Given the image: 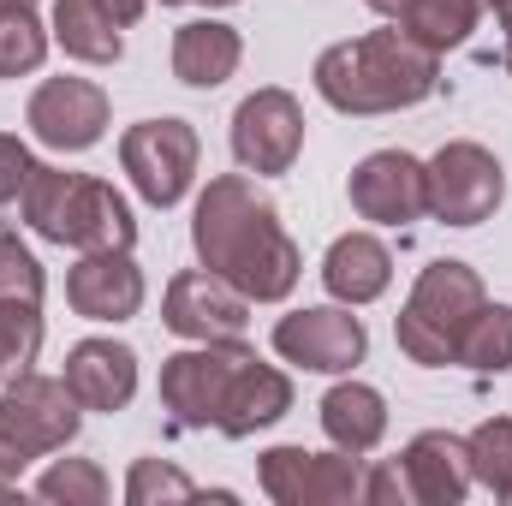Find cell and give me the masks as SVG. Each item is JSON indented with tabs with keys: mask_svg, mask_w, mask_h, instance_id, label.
<instances>
[{
	"mask_svg": "<svg viewBox=\"0 0 512 506\" xmlns=\"http://www.w3.org/2000/svg\"><path fill=\"white\" fill-rule=\"evenodd\" d=\"M191 245L203 256V268L233 280L251 304L292 298V286L304 274V256L292 245V233L280 227L274 197L251 173H221L203 185L197 215H191Z\"/></svg>",
	"mask_w": 512,
	"mask_h": 506,
	"instance_id": "obj_1",
	"label": "cell"
},
{
	"mask_svg": "<svg viewBox=\"0 0 512 506\" xmlns=\"http://www.w3.org/2000/svg\"><path fill=\"white\" fill-rule=\"evenodd\" d=\"M441 84V54L417 48L399 24L393 30H370L352 42L322 48L316 60V96L340 114H399L429 102Z\"/></svg>",
	"mask_w": 512,
	"mask_h": 506,
	"instance_id": "obj_2",
	"label": "cell"
},
{
	"mask_svg": "<svg viewBox=\"0 0 512 506\" xmlns=\"http://www.w3.org/2000/svg\"><path fill=\"white\" fill-rule=\"evenodd\" d=\"M483 304H489L483 274H477L471 262L441 256V262H429V268L417 274V286H411V298H405V310H399V322H393V340H399V352H405L411 364L447 370V364H459V334H465V322H471Z\"/></svg>",
	"mask_w": 512,
	"mask_h": 506,
	"instance_id": "obj_3",
	"label": "cell"
},
{
	"mask_svg": "<svg viewBox=\"0 0 512 506\" xmlns=\"http://www.w3.org/2000/svg\"><path fill=\"white\" fill-rule=\"evenodd\" d=\"M423 197H429V215L447 221V227H483L501 197H507V173L495 161V149L483 143H441L429 161H423Z\"/></svg>",
	"mask_w": 512,
	"mask_h": 506,
	"instance_id": "obj_4",
	"label": "cell"
},
{
	"mask_svg": "<svg viewBox=\"0 0 512 506\" xmlns=\"http://www.w3.org/2000/svg\"><path fill=\"white\" fill-rule=\"evenodd\" d=\"M364 453H310V447H268L256 459V483L274 506H346L364 501Z\"/></svg>",
	"mask_w": 512,
	"mask_h": 506,
	"instance_id": "obj_5",
	"label": "cell"
},
{
	"mask_svg": "<svg viewBox=\"0 0 512 506\" xmlns=\"http://www.w3.org/2000/svg\"><path fill=\"white\" fill-rule=\"evenodd\" d=\"M197 155H203L197 126H191V120H173V114H167V120H137V126H126V137H120V167L131 173L137 197L155 203V209H173V203L191 191Z\"/></svg>",
	"mask_w": 512,
	"mask_h": 506,
	"instance_id": "obj_6",
	"label": "cell"
},
{
	"mask_svg": "<svg viewBox=\"0 0 512 506\" xmlns=\"http://www.w3.org/2000/svg\"><path fill=\"white\" fill-rule=\"evenodd\" d=\"M251 358L245 334L239 340H197L191 352L161 358V405L173 411L179 429H215L227 381L239 376V364Z\"/></svg>",
	"mask_w": 512,
	"mask_h": 506,
	"instance_id": "obj_7",
	"label": "cell"
},
{
	"mask_svg": "<svg viewBox=\"0 0 512 506\" xmlns=\"http://www.w3.org/2000/svg\"><path fill=\"white\" fill-rule=\"evenodd\" d=\"M274 352L286 364H298V370L346 376L352 364H364L370 334L352 316V304H310V310H292V316L274 322Z\"/></svg>",
	"mask_w": 512,
	"mask_h": 506,
	"instance_id": "obj_8",
	"label": "cell"
},
{
	"mask_svg": "<svg viewBox=\"0 0 512 506\" xmlns=\"http://www.w3.org/2000/svg\"><path fill=\"white\" fill-rule=\"evenodd\" d=\"M161 322L179 340H239L245 322H251V298L233 280H221L215 268H185V274L167 280Z\"/></svg>",
	"mask_w": 512,
	"mask_h": 506,
	"instance_id": "obj_9",
	"label": "cell"
},
{
	"mask_svg": "<svg viewBox=\"0 0 512 506\" xmlns=\"http://www.w3.org/2000/svg\"><path fill=\"white\" fill-rule=\"evenodd\" d=\"M304 149V108L292 90H251L233 114V155L245 173H286Z\"/></svg>",
	"mask_w": 512,
	"mask_h": 506,
	"instance_id": "obj_10",
	"label": "cell"
},
{
	"mask_svg": "<svg viewBox=\"0 0 512 506\" xmlns=\"http://www.w3.org/2000/svg\"><path fill=\"white\" fill-rule=\"evenodd\" d=\"M24 126L36 131V143H48L60 155L96 149L102 131H108V90L90 84V78H48V84H36V96L24 108Z\"/></svg>",
	"mask_w": 512,
	"mask_h": 506,
	"instance_id": "obj_11",
	"label": "cell"
},
{
	"mask_svg": "<svg viewBox=\"0 0 512 506\" xmlns=\"http://www.w3.org/2000/svg\"><path fill=\"white\" fill-rule=\"evenodd\" d=\"M0 417L30 441V453H60L78 441V423H84V405L72 399L66 376H36V370H18L0 393Z\"/></svg>",
	"mask_w": 512,
	"mask_h": 506,
	"instance_id": "obj_12",
	"label": "cell"
},
{
	"mask_svg": "<svg viewBox=\"0 0 512 506\" xmlns=\"http://www.w3.org/2000/svg\"><path fill=\"white\" fill-rule=\"evenodd\" d=\"M48 245H72L78 256L84 251H131V245H137L131 203L108 185V179L72 173V191H66V209H60Z\"/></svg>",
	"mask_w": 512,
	"mask_h": 506,
	"instance_id": "obj_13",
	"label": "cell"
},
{
	"mask_svg": "<svg viewBox=\"0 0 512 506\" xmlns=\"http://www.w3.org/2000/svg\"><path fill=\"white\" fill-rule=\"evenodd\" d=\"M352 209L376 227H405L417 215H429V197H423V161L405 155V149H376L352 167Z\"/></svg>",
	"mask_w": 512,
	"mask_h": 506,
	"instance_id": "obj_14",
	"label": "cell"
},
{
	"mask_svg": "<svg viewBox=\"0 0 512 506\" xmlns=\"http://www.w3.org/2000/svg\"><path fill=\"white\" fill-rule=\"evenodd\" d=\"M66 304L90 322H126L143 310V268L131 251H84L66 274Z\"/></svg>",
	"mask_w": 512,
	"mask_h": 506,
	"instance_id": "obj_15",
	"label": "cell"
},
{
	"mask_svg": "<svg viewBox=\"0 0 512 506\" xmlns=\"http://www.w3.org/2000/svg\"><path fill=\"white\" fill-rule=\"evenodd\" d=\"M399 471H405V489L417 506H459L471 495V447L465 435L453 429H423L411 435V447L399 453Z\"/></svg>",
	"mask_w": 512,
	"mask_h": 506,
	"instance_id": "obj_16",
	"label": "cell"
},
{
	"mask_svg": "<svg viewBox=\"0 0 512 506\" xmlns=\"http://www.w3.org/2000/svg\"><path fill=\"white\" fill-rule=\"evenodd\" d=\"M66 387L84 411H126L137 393V352L120 340H78L66 352Z\"/></svg>",
	"mask_w": 512,
	"mask_h": 506,
	"instance_id": "obj_17",
	"label": "cell"
},
{
	"mask_svg": "<svg viewBox=\"0 0 512 506\" xmlns=\"http://www.w3.org/2000/svg\"><path fill=\"white\" fill-rule=\"evenodd\" d=\"M286 411H292V381L251 352V358L239 364V376L227 381V399H221L215 429H221V435H233V441H251L256 429L280 423Z\"/></svg>",
	"mask_w": 512,
	"mask_h": 506,
	"instance_id": "obj_18",
	"label": "cell"
},
{
	"mask_svg": "<svg viewBox=\"0 0 512 506\" xmlns=\"http://www.w3.org/2000/svg\"><path fill=\"white\" fill-rule=\"evenodd\" d=\"M245 60V42L221 18H191L173 30V78L191 90H221Z\"/></svg>",
	"mask_w": 512,
	"mask_h": 506,
	"instance_id": "obj_19",
	"label": "cell"
},
{
	"mask_svg": "<svg viewBox=\"0 0 512 506\" xmlns=\"http://www.w3.org/2000/svg\"><path fill=\"white\" fill-rule=\"evenodd\" d=\"M393 280V251H387L376 233H340L328 256H322V286L340 298V304H376Z\"/></svg>",
	"mask_w": 512,
	"mask_h": 506,
	"instance_id": "obj_20",
	"label": "cell"
},
{
	"mask_svg": "<svg viewBox=\"0 0 512 506\" xmlns=\"http://www.w3.org/2000/svg\"><path fill=\"white\" fill-rule=\"evenodd\" d=\"M322 429L346 453H376L387 435V399L370 381H340L322 393Z\"/></svg>",
	"mask_w": 512,
	"mask_h": 506,
	"instance_id": "obj_21",
	"label": "cell"
},
{
	"mask_svg": "<svg viewBox=\"0 0 512 506\" xmlns=\"http://www.w3.org/2000/svg\"><path fill=\"white\" fill-rule=\"evenodd\" d=\"M48 36L84 60V66H114L126 54V36L114 24V12L102 0H54V18H48Z\"/></svg>",
	"mask_w": 512,
	"mask_h": 506,
	"instance_id": "obj_22",
	"label": "cell"
},
{
	"mask_svg": "<svg viewBox=\"0 0 512 506\" xmlns=\"http://www.w3.org/2000/svg\"><path fill=\"white\" fill-rule=\"evenodd\" d=\"M477 18H483V0H411L393 24H399L417 48L447 54V48H459V42L477 30Z\"/></svg>",
	"mask_w": 512,
	"mask_h": 506,
	"instance_id": "obj_23",
	"label": "cell"
},
{
	"mask_svg": "<svg viewBox=\"0 0 512 506\" xmlns=\"http://www.w3.org/2000/svg\"><path fill=\"white\" fill-rule=\"evenodd\" d=\"M459 364L477 376H507L512 370V304H483L465 334H459Z\"/></svg>",
	"mask_w": 512,
	"mask_h": 506,
	"instance_id": "obj_24",
	"label": "cell"
},
{
	"mask_svg": "<svg viewBox=\"0 0 512 506\" xmlns=\"http://www.w3.org/2000/svg\"><path fill=\"white\" fill-rule=\"evenodd\" d=\"M48 24L36 6H0V78H24L48 60Z\"/></svg>",
	"mask_w": 512,
	"mask_h": 506,
	"instance_id": "obj_25",
	"label": "cell"
},
{
	"mask_svg": "<svg viewBox=\"0 0 512 506\" xmlns=\"http://www.w3.org/2000/svg\"><path fill=\"white\" fill-rule=\"evenodd\" d=\"M471 447V477L495 495V501H512V417H489L465 435Z\"/></svg>",
	"mask_w": 512,
	"mask_h": 506,
	"instance_id": "obj_26",
	"label": "cell"
},
{
	"mask_svg": "<svg viewBox=\"0 0 512 506\" xmlns=\"http://www.w3.org/2000/svg\"><path fill=\"white\" fill-rule=\"evenodd\" d=\"M42 501H66V506H102L108 501V471L96 459H54L36 483Z\"/></svg>",
	"mask_w": 512,
	"mask_h": 506,
	"instance_id": "obj_27",
	"label": "cell"
},
{
	"mask_svg": "<svg viewBox=\"0 0 512 506\" xmlns=\"http://www.w3.org/2000/svg\"><path fill=\"white\" fill-rule=\"evenodd\" d=\"M42 352V310L36 304H0V381L30 370Z\"/></svg>",
	"mask_w": 512,
	"mask_h": 506,
	"instance_id": "obj_28",
	"label": "cell"
},
{
	"mask_svg": "<svg viewBox=\"0 0 512 506\" xmlns=\"http://www.w3.org/2000/svg\"><path fill=\"white\" fill-rule=\"evenodd\" d=\"M42 262L18 233H0V304H36L42 310Z\"/></svg>",
	"mask_w": 512,
	"mask_h": 506,
	"instance_id": "obj_29",
	"label": "cell"
},
{
	"mask_svg": "<svg viewBox=\"0 0 512 506\" xmlns=\"http://www.w3.org/2000/svg\"><path fill=\"white\" fill-rule=\"evenodd\" d=\"M126 501L131 506H161V501H197V483L185 471H173L167 459H137L126 477Z\"/></svg>",
	"mask_w": 512,
	"mask_h": 506,
	"instance_id": "obj_30",
	"label": "cell"
},
{
	"mask_svg": "<svg viewBox=\"0 0 512 506\" xmlns=\"http://www.w3.org/2000/svg\"><path fill=\"white\" fill-rule=\"evenodd\" d=\"M30 173H36V155L0 131V227L6 221H24V191H30Z\"/></svg>",
	"mask_w": 512,
	"mask_h": 506,
	"instance_id": "obj_31",
	"label": "cell"
},
{
	"mask_svg": "<svg viewBox=\"0 0 512 506\" xmlns=\"http://www.w3.org/2000/svg\"><path fill=\"white\" fill-rule=\"evenodd\" d=\"M364 501L370 506H411V489H405L399 459H387V465H370V471H364Z\"/></svg>",
	"mask_w": 512,
	"mask_h": 506,
	"instance_id": "obj_32",
	"label": "cell"
},
{
	"mask_svg": "<svg viewBox=\"0 0 512 506\" xmlns=\"http://www.w3.org/2000/svg\"><path fill=\"white\" fill-rule=\"evenodd\" d=\"M30 459H36V453H30V441L0 417V489H12V483L30 471Z\"/></svg>",
	"mask_w": 512,
	"mask_h": 506,
	"instance_id": "obj_33",
	"label": "cell"
},
{
	"mask_svg": "<svg viewBox=\"0 0 512 506\" xmlns=\"http://www.w3.org/2000/svg\"><path fill=\"white\" fill-rule=\"evenodd\" d=\"M489 12H495V24H501V66L512 72V0H483Z\"/></svg>",
	"mask_w": 512,
	"mask_h": 506,
	"instance_id": "obj_34",
	"label": "cell"
},
{
	"mask_svg": "<svg viewBox=\"0 0 512 506\" xmlns=\"http://www.w3.org/2000/svg\"><path fill=\"white\" fill-rule=\"evenodd\" d=\"M102 6H108V12H114V24L126 30V24H137V18H143V6H149V0H102Z\"/></svg>",
	"mask_w": 512,
	"mask_h": 506,
	"instance_id": "obj_35",
	"label": "cell"
},
{
	"mask_svg": "<svg viewBox=\"0 0 512 506\" xmlns=\"http://www.w3.org/2000/svg\"><path fill=\"white\" fill-rule=\"evenodd\" d=\"M364 6H370V12H382V18H399L411 0H364Z\"/></svg>",
	"mask_w": 512,
	"mask_h": 506,
	"instance_id": "obj_36",
	"label": "cell"
},
{
	"mask_svg": "<svg viewBox=\"0 0 512 506\" xmlns=\"http://www.w3.org/2000/svg\"><path fill=\"white\" fill-rule=\"evenodd\" d=\"M161 6H209L215 12V6H239V0H161Z\"/></svg>",
	"mask_w": 512,
	"mask_h": 506,
	"instance_id": "obj_37",
	"label": "cell"
},
{
	"mask_svg": "<svg viewBox=\"0 0 512 506\" xmlns=\"http://www.w3.org/2000/svg\"><path fill=\"white\" fill-rule=\"evenodd\" d=\"M0 6H36V0H0Z\"/></svg>",
	"mask_w": 512,
	"mask_h": 506,
	"instance_id": "obj_38",
	"label": "cell"
}]
</instances>
